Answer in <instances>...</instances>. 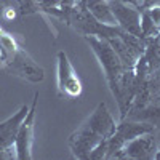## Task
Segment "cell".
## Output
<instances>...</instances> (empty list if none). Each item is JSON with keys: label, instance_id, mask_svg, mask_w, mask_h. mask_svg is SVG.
Returning a JSON list of instances; mask_svg holds the SVG:
<instances>
[{"label": "cell", "instance_id": "1", "mask_svg": "<svg viewBox=\"0 0 160 160\" xmlns=\"http://www.w3.org/2000/svg\"><path fill=\"white\" fill-rule=\"evenodd\" d=\"M85 40L88 42L90 48L93 50L95 56L98 58L101 68L104 71L108 85L112 91L114 98L117 99L118 109H120V120H123L130 104H131V85L135 71H128L122 59L118 58L115 50L111 47V43L104 38L95 37V35H85Z\"/></svg>", "mask_w": 160, "mask_h": 160}, {"label": "cell", "instance_id": "2", "mask_svg": "<svg viewBox=\"0 0 160 160\" xmlns=\"http://www.w3.org/2000/svg\"><path fill=\"white\" fill-rule=\"evenodd\" d=\"M115 120L112 118L108 106L101 101L91 115L69 136V149L78 160H88L90 152L102 141H108L115 131Z\"/></svg>", "mask_w": 160, "mask_h": 160}, {"label": "cell", "instance_id": "3", "mask_svg": "<svg viewBox=\"0 0 160 160\" xmlns=\"http://www.w3.org/2000/svg\"><path fill=\"white\" fill-rule=\"evenodd\" d=\"M0 59L11 74L29 80V82L38 83L45 77L43 69L37 66L32 58L16 43V40L2 28H0Z\"/></svg>", "mask_w": 160, "mask_h": 160}, {"label": "cell", "instance_id": "4", "mask_svg": "<svg viewBox=\"0 0 160 160\" xmlns=\"http://www.w3.org/2000/svg\"><path fill=\"white\" fill-rule=\"evenodd\" d=\"M155 128L146 122H135V120L123 118L117 123L115 131L112 136L108 139V152H106V158H118V154L122 148L136 136L146 135V133H154Z\"/></svg>", "mask_w": 160, "mask_h": 160}, {"label": "cell", "instance_id": "5", "mask_svg": "<svg viewBox=\"0 0 160 160\" xmlns=\"http://www.w3.org/2000/svg\"><path fill=\"white\" fill-rule=\"evenodd\" d=\"M82 80L75 72L74 66L71 64L68 55L64 51L58 53V91L64 98H78L82 95Z\"/></svg>", "mask_w": 160, "mask_h": 160}, {"label": "cell", "instance_id": "6", "mask_svg": "<svg viewBox=\"0 0 160 160\" xmlns=\"http://www.w3.org/2000/svg\"><path fill=\"white\" fill-rule=\"evenodd\" d=\"M38 101V91L34 95L32 104L28 111V115L24 117L19 127L18 136L15 141V151L18 160H31L32 158V144H34V122H35V109Z\"/></svg>", "mask_w": 160, "mask_h": 160}, {"label": "cell", "instance_id": "7", "mask_svg": "<svg viewBox=\"0 0 160 160\" xmlns=\"http://www.w3.org/2000/svg\"><path fill=\"white\" fill-rule=\"evenodd\" d=\"M109 7L118 28H122L131 35L141 37V11L136 7L118 2V0H109Z\"/></svg>", "mask_w": 160, "mask_h": 160}, {"label": "cell", "instance_id": "8", "mask_svg": "<svg viewBox=\"0 0 160 160\" xmlns=\"http://www.w3.org/2000/svg\"><path fill=\"white\" fill-rule=\"evenodd\" d=\"M157 151V142L154 139V133L136 136L135 139L128 141L118 154V158L130 160H152Z\"/></svg>", "mask_w": 160, "mask_h": 160}, {"label": "cell", "instance_id": "9", "mask_svg": "<svg viewBox=\"0 0 160 160\" xmlns=\"http://www.w3.org/2000/svg\"><path fill=\"white\" fill-rule=\"evenodd\" d=\"M28 111H29V106L24 104L15 115H11L5 122L0 123V149L15 151V141L24 117L28 115Z\"/></svg>", "mask_w": 160, "mask_h": 160}, {"label": "cell", "instance_id": "10", "mask_svg": "<svg viewBox=\"0 0 160 160\" xmlns=\"http://www.w3.org/2000/svg\"><path fill=\"white\" fill-rule=\"evenodd\" d=\"M125 118L135 120V122H146V123L152 125L155 130H160V101L155 99L141 109L128 111Z\"/></svg>", "mask_w": 160, "mask_h": 160}, {"label": "cell", "instance_id": "11", "mask_svg": "<svg viewBox=\"0 0 160 160\" xmlns=\"http://www.w3.org/2000/svg\"><path fill=\"white\" fill-rule=\"evenodd\" d=\"M87 10L99 22L111 24V26L117 24L112 11H111V7H109V0H87Z\"/></svg>", "mask_w": 160, "mask_h": 160}, {"label": "cell", "instance_id": "12", "mask_svg": "<svg viewBox=\"0 0 160 160\" xmlns=\"http://www.w3.org/2000/svg\"><path fill=\"white\" fill-rule=\"evenodd\" d=\"M141 11V37L142 38H149V37H155L160 35V29L154 24V21L151 19V16L148 15L146 8L139 10Z\"/></svg>", "mask_w": 160, "mask_h": 160}, {"label": "cell", "instance_id": "13", "mask_svg": "<svg viewBox=\"0 0 160 160\" xmlns=\"http://www.w3.org/2000/svg\"><path fill=\"white\" fill-rule=\"evenodd\" d=\"M18 5L21 15H31V13H35L40 8L37 0H18Z\"/></svg>", "mask_w": 160, "mask_h": 160}, {"label": "cell", "instance_id": "14", "mask_svg": "<svg viewBox=\"0 0 160 160\" xmlns=\"http://www.w3.org/2000/svg\"><path fill=\"white\" fill-rule=\"evenodd\" d=\"M146 11H148V15H149L151 19L154 21V24L160 29V3L148 7V8H146Z\"/></svg>", "mask_w": 160, "mask_h": 160}, {"label": "cell", "instance_id": "15", "mask_svg": "<svg viewBox=\"0 0 160 160\" xmlns=\"http://www.w3.org/2000/svg\"><path fill=\"white\" fill-rule=\"evenodd\" d=\"M139 2H141V10H142V8H148V7H151V5L160 3V0H139Z\"/></svg>", "mask_w": 160, "mask_h": 160}, {"label": "cell", "instance_id": "16", "mask_svg": "<svg viewBox=\"0 0 160 160\" xmlns=\"http://www.w3.org/2000/svg\"><path fill=\"white\" fill-rule=\"evenodd\" d=\"M15 16H16V11L7 5V8H5V18L7 19H15Z\"/></svg>", "mask_w": 160, "mask_h": 160}, {"label": "cell", "instance_id": "17", "mask_svg": "<svg viewBox=\"0 0 160 160\" xmlns=\"http://www.w3.org/2000/svg\"><path fill=\"white\" fill-rule=\"evenodd\" d=\"M118 2L128 3V5H131V7H136L138 10H141V2H139V0H118Z\"/></svg>", "mask_w": 160, "mask_h": 160}, {"label": "cell", "instance_id": "18", "mask_svg": "<svg viewBox=\"0 0 160 160\" xmlns=\"http://www.w3.org/2000/svg\"><path fill=\"white\" fill-rule=\"evenodd\" d=\"M154 158H155V160H160V146H157V151H155Z\"/></svg>", "mask_w": 160, "mask_h": 160}, {"label": "cell", "instance_id": "19", "mask_svg": "<svg viewBox=\"0 0 160 160\" xmlns=\"http://www.w3.org/2000/svg\"><path fill=\"white\" fill-rule=\"evenodd\" d=\"M0 3H2V5H8V0H0Z\"/></svg>", "mask_w": 160, "mask_h": 160}, {"label": "cell", "instance_id": "20", "mask_svg": "<svg viewBox=\"0 0 160 160\" xmlns=\"http://www.w3.org/2000/svg\"><path fill=\"white\" fill-rule=\"evenodd\" d=\"M158 101H160V93H158Z\"/></svg>", "mask_w": 160, "mask_h": 160}]
</instances>
